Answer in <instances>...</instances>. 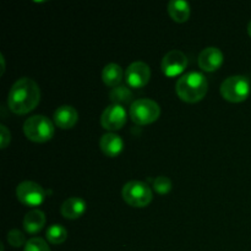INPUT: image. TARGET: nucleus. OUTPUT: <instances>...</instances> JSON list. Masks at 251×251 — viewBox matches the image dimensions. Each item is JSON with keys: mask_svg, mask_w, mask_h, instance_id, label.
Returning <instances> with one entry per match:
<instances>
[{"mask_svg": "<svg viewBox=\"0 0 251 251\" xmlns=\"http://www.w3.org/2000/svg\"><path fill=\"white\" fill-rule=\"evenodd\" d=\"M41 100V90L32 78L22 77L10 88L7 95V107L17 115L32 112Z\"/></svg>", "mask_w": 251, "mask_h": 251, "instance_id": "1", "label": "nucleus"}, {"mask_svg": "<svg viewBox=\"0 0 251 251\" xmlns=\"http://www.w3.org/2000/svg\"><path fill=\"white\" fill-rule=\"evenodd\" d=\"M208 90L207 78L203 74L188 73L181 76L176 85V92L183 102L198 103L206 96Z\"/></svg>", "mask_w": 251, "mask_h": 251, "instance_id": "2", "label": "nucleus"}, {"mask_svg": "<svg viewBox=\"0 0 251 251\" xmlns=\"http://www.w3.org/2000/svg\"><path fill=\"white\" fill-rule=\"evenodd\" d=\"M24 132L29 141L43 144L53 139L55 127L49 118L44 115H33L25 122Z\"/></svg>", "mask_w": 251, "mask_h": 251, "instance_id": "3", "label": "nucleus"}, {"mask_svg": "<svg viewBox=\"0 0 251 251\" xmlns=\"http://www.w3.org/2000/svg\"><path fill=\"white\" fill-rule=\"evenodd\" d=\"M123 199L131 207L142 208L151 203L153 199L151 188L146 183L140 180H131L123 188Z\"/></svg>", "mask_w": 251, "mask_h": 251, "instance_id": "4", "label": "nucleus"}, {"mask_svg": "<svg viewBox=\"0 0 251 251\" xmlns=\"http://www.w3.org/2000/svg\"><path fill=\"white\" fill-rule=\"evenodd\" d=\"M130 118L137 125H149L156 122L161 115L159 104L149 98L134 100L130 105Z\"/></svg>", "mask_w": 251, "mask_h": 251, "instance_id": "5", "label": "nucleus"}, {"mask_svg": "<svg viewBox=\"0 0 251 251\" xmlns=\"http://www.w3.org/2000/svg\"><path fill=\"white\" fill-rule=\"evenodd\" d=\"M221 95L232 103L244 102L250 95V83L245 76L235 75L226 78L221 85Z\"/></svg>", "mask_w": 251, "mask_h": 251, "instance_id": "6", "label": "nucleus"}, {"mask_svg": "<svg viewBox=\"0 0 251 251\" xmlns=\"http://www.w3.org/2000/svg\"><path fill=\"white\" fill-rule=\"evenodd\" d=\"M17 200L28 207H37L46 200V191L34 181H22L16 189Z\"/></svg>", "mask_w": 251, "mask_h": 251, "instance_id": "7", "label": "nucleus"}, {"mask_svg": "<svg viewBox=\"0 0 251 251\" xmlns=\"http://www.w3.org/2000/svg\"><path fill=\"white\" fill-rule=\"evenodd\" d=\"M150 78H151V69L142 61H135L130 64L125 71V81L130 88L139 90L145 87L149 83Z\"/></svg>", "mask_w": 251, "mask_h": 251, "instance_id": "8", "label": "nucleus"}, {"mask_svg": "<svg viewBox=\"0 0 251 251\" xmlns=\"http://www.w3.org/2000/svg\"><path fill=\"white\" fill-rule=\"evenodd\" d=\"M188 66V58L180 50H171L162 59V71L168 77H176L183 74Z\"/></svg>", "mask_w": 251, "mask_h": 251, "instance_id": "9", "label": "nucleus"}, {"mask_svg": "<svg viewBox=\"0 0 251 251\" xmlns=\"http://www.w3.org/2000/svg\"><path fill=\"white\" fill-rule=\"evenodd\" d=\"M127 120L126 110L124 107L112 104L104 109L100 117V124L108 131H117L125 125Z\"/></svg>", "mask_w": 251, "mask_h": 251, "instance_id": "10", "label": "nucleus"}, {"mask_svg": "<svg viewBox=\"0 0 251 251\" xmlns=\"http://www.w3.org/2000/svg\"><path fill=\"white\" fill-rule=\"evenodd\" d=\"M223 53L216 47L203 49L199 55V66L206 73H213L223 65Z\"/></svg>", "mask_w": 251, "mask_h": 251, "instance_id": "11", "label": "nucleus"}, {"mask_svg": "<svg viewBox=\"0 0 251 251\" xmlns=\"http://www.w3.org/2000/svg\"><path fill=\"white\" fill-rule=\"evenodd\" d=\"M78 120V113L71 105H61L54 113V124L63 130L71 129Z\"/></svg>", "mask_w": 251, "mask_h": 251, "instance_id": "12", "label": "nucleus"}, {"mask_svg": "<svg viewBox=\"0 0 251 251\" xmlns=\"http://www.w3.org/2000/svg\"><path fill=\"white\" fill-rule=\"evenodd\" d=\"M100 146L105 156L114 158V157H118L123 152L124 141H123L119 135L114 134V132H108V134H104L100 137Z\"/></svg>", "mask_w": 251, "mask_h": 251, "instance_id": "13", "label": "nucleus"}, {"mask_svg": "<svg viewBox=\"0 0 251 251\" xmlns=\"http://www.w3.org/2000/svg\"><path fill=\"white\" fill-rule=\"evenodd\" d=\"M86 202L81 198H70L61 205L60 212L61 216L66 220H77L82 217L83 213L86 212Z\"/></svg>", "mask_w": 251, "mask_h": 251, "instance_id": "14", "label": "nucleus"}, {"mask_svg": "<svg viewBox=\"0 0 251 251\" xmlns=\"http://www.w3.org/2000/svg\"><path fill=\"white\" fill-rule=\"evenodd\" d=\"M46 225V215L41 210H32L24 218V228L28 234H37Z\"/></svg>", "mask_w": 251, "mask_h": 251, "instance_id": "15", "label": "nucleus"}, {"mask_svg": "<svg viewBox=\"0 0 251 251\" xmlns=\"http://www.w3.org/2000/svg\"><path fill=\"white\" fill-rule=\"evenodd\" d=\"M168 14L172 20L178 24H184L190 17V4L183 0H172L168 4Z\"/></svg>", "mask_w": 251, "mask_h": 251, "instance_id": "16", "label": "nucleus"}, {"mask_svg": "<svg viewBox=\"0 0 251 251\" xmlns=\"http://www.w3.org/2000/svg\"><path fill=\"white\" fill-rule=\"evenodd\" d=\"M124 73H123L122 66L118 64L110 63L104 66L102 71V80L109 87H118L122 83Z\"/></svg>", "mask_w": 251, "mask_h": 251, "instance_id": "17", "label": "nucleus"}, {"mask_svg": "<svg viewBox=\"0 0 251 251\" xmlns=\"http://www.w3.org/2000/svg\"><path fill=\"white\" fill-rule=\"evenodd\" d=\"M110 100H112L113 104L122 105V107L125 108V105L130 104L131 105L132 100H134V95H132L131 90L127 88L126 86H118V87H114L109 93Z\"/></svg>", "mask_w": 251, "mask_h": 251, "instance_id": "18", "label": "nucleus"}, {"mask_svg": "<svg viewBox=\"0 0 251 251\" xmlns=\"http://www.w3.org/2000/svg\"><path fill=\"white\" fill-rule=\"evenodd\" d=\"M47 240L53 245L63 244L68 238V230L63 227L61 225H51L50 227L47 229L46 233Z\"/></svg>", "mask_w": 251, "mask_h": 251, "instance_id": "19", "label": "nucleus"}, {"mask_svg": "<svg viewBox=\"0 0 251 251\" xmlns=\"http://www.w3.org/2000/svg\"><path fill=\"white\" fill-rule=\"evenodd\" d=\"M153 190L159 195H166L172 190V181L167 176H157L153 180Z\"/></svg>", "mask_w": 251, "mask_h": 251, "instance_id": "20", "label": "nucleus"}, {"mask_svg": "<svg viewBox=\"0 0 251 251\" xmlns=\"http://www.w3.org/2000/svg\"><path fill=\"white\" fill-rule=\"evenodd\" d=\"M24 251H50L49 245L42 238H32L27 240Z\"/></svg>", "mask_w": 251, "mask_h": 251, "instance_id": "21", "label": "nucleus"}, {"mask_svg": "<svg viewBox=\"0 0 251 251\" xmlns=\"http://www.w3.org/2000/svg\"><path fill=\"white\" fill-rule=\"evenodd\" d=\"M7 243L14 248H20L26 245V237L24 233L19 229H12L7 233Z\"/></svg>", "mask_w": 251, "mask_h": 251, "instance_id": "22", "label": "nucleus"}, {"mask_svg": "<svg viewBox=\"0 0 251 251\" xmlns=\"http://www.w3.org/2000/svg\"><path fill=\"white\" fill-rule=\"evenodd\" d=\"M10 141H11V134H10V131L5 125H1L0 126V144H1V149H6Z\"/></svg>", "mask_w": 251, "mask_h": 251, "instance_id": "23", "label": "nucleus"}, {"mask_svg": "<svg viewBox=\"0 0 251 251\" xmlns=\"http://www.w3.org/2000/svg\"><path fill=\"white\" fill-rule=\"evenodd\" d=\"M248 33H249V36L251 37V20H250L249 25H248Z\"/></svg>", "mask_w": 251, "mask_h": 251, "instance_id": "24", "label": "nucleus"}]
</instances>
